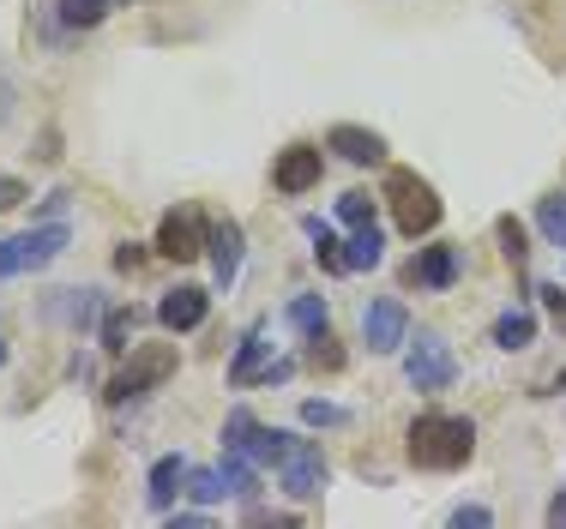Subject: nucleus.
Here are the masks:
<instances>
[{
    "label": "nucleus",
    "mask_w": 566,
    "mask_h": 529,
    "mask_svg": "<svg viewBox=\"0 0 566 529\" xmlns=\"http://www.w3.org/2000/svg\"><path fill=\"white\" fill-rule=\"evenodd\" d=\"M470 452H476V422L470 415H440V410H422L403 433V457L416 469H464Z\"/></svg>",
    "instance_id": "f257e3e1"
},
{
    "label": "nucleus",
    "mask_w": 566,
    "mask_h": 529,
    "mask_svg": "<svg viewBox=\"0 0 566 529\" xmlns=\"http://www.w3.org/2000/svg\"><path fill=\"white\" fill-rule=\"evenodd\" d=\"M386 205H392V216H398V235H410V241L434 235L440 216H447L440 193L422 181V174H410V169H386Z\"/></svg>",
    "instance_id": "f03ea898"
},
{
    "label": "nucleus",
    "mask_w": 566,
    "mask_h": 529,
    "mask_svg": "<svg viewBox=\"0 0 566 529\" xmlns=\"http://www.w3.org/2000/svg\"><path fill=\"white\" fill-rule=\"evenodd\" d=\"M175 368H181V349H175V343H139V349H127V361L109 373L103 398H109V403L145 398V391H157L164 379H175Z\"/></svg>",
    "instance_id": "7ed1b4c3"
},
{
    "label": "nucleus",
    "mask_w": 566,
    "mask_h": 529,
    "mask_svg": "<svg viewBox=\"0 0 566 529\" xmlns=\"http://www.w3.org/2000/svg\"><path fill=\"white\" fill-rule=\"evenodd\" d=\"M66 241H73V229H66V223H36V229H24V235H7V241H0V283L24 277V271L55 265L66 253Z\"/></svg>",
    "instance_id": "20e7f679"
},
{
    "label": "nucleus",
    "mask_w": 566,
    "mask_h": 529,
    "mask_svg": "<svg viewBox=\"0 0 566 529\" xmlns=\"http://www.w3.org/2000/svg\"><path fill=\"white\" fill-rule=\"evenodd\" d=\"M403 379H410L416 391H447L458 379V356L452 343L440 331H416L410 337V356H403Z\"/></svg>",
    "instance_id": "39448f33"
},
{
    "label": "nucleus",
    "mask_w": 566,
    "mask_h": 529,
    "mask_svg": "<svg viewBox=\"0 0 566 529\" xmlns=\"http://www.w3.org/2000/svg\"><path fill=\"white\" fill-rule=\"evenodd\" d=\"M206 241H211V223H206V216H199L193 205H175V211H164L151 247L164 253V260H175V265H193L199 253H206Z\"/></svg>",
    "instance_id": "423d86ee"
},
{
    "label": "nucleus",
    "mask_w": 566,
    "mask_h": 529,
    "mask_svg": "<svg viewBox=\"0 0 566 529\" xmlns=\"http://www.w3.org/2000/svg\"><path fill=\"white\" fill-rule=\"evenodd\" d=\"M319 174H326V151H319V145H283L277 162H272V187H277L283 199L314 193Z\"/></svg>",
    "instance_id": "0eeeda50"
},
{
    "label": "nucleus",
    "mask_w": 566,
    "mask_h": 529,
    "mask_svg": "<svg viewBox=\"0 0 566 529\" xmlns=\"http://www.w3.org/2000/svg\"><path fill=\"white\" fill-rule=\"evenodd\" d=\"M361 343H368L374 356H398V349L410 343V314H403L398 295L368 301V314H361Z\"/></svg>",
    "instance_id": "6e6552de"
},
{
    "label": "nucleus",
    "mask_w": 566,
    "mask_h": 529,
    "mask_svg": "<svg viewBox=\"0 0 566 529\" xmlns=\"http://www.w3.org/2000/svg\"><path fill=\"white\" fill-rule=\"evenodd\" d=\"M277 482L290 499H319V487H326V457H319V445L290 440V452H283V464H277Z\"/></svg>",
    "instance_id": "1a4fd4ad"
},
{
    "label": "nucleus",
    "mask_w": 566,
    "mask_h": 529,
    "mask_svg": "<svg viewBox=\"0 0 566 529\" xmlns=\"http://www.w3.org/2000/svg\"><path fill=\"white\" fill-rule=\"evenodd\" d=\"M458 271H464V253L452 247V241H434V247H416L410 253V265H403V283L410 289H452L458 283Z\"/></svg>",
    "instance_id": "9d476101"
},
{
    "label": "nucleus",
    "mask_w": 566,
    "mask_h": 529,
    "mask_svg": "<svg viewBox=\"0 0 566 529\" xmlns=\"http://www.w3.org/2000/svg\"><path fill=\"white\" fill-rule=\"evenodd\" d=\"M206 314H211V295L199 289V283H181V289H164V301H157V325L164 331H199L206 325Z\"/></svg>",
    "instance_id": "9b49d317"
},
{
    "label": "nucleus",
    "mask_w": 566,
    "mask_h": 529,
    "mask_svg": "<svg viewBox=\"0 0 566 529\" xmlns=\"http://www.w3.org/2000/svg\"><path fill=\"white\" fill-rule=\"evenodd\" d=\"M326 151H338L344 162H356V169H386V139L368 127H349V120H338V127L326 133Z\"/></svg>",
    "instance_id": "f8f14e48"
},
{
    "label": "nucleus",
    "mask_w": 566,
    "mask_h": 529,
    "mask_svg": "<svg viewBox=\"0 0 566 529\" xmlns=\"http://www.w3.org/2000/svg\"><path fill=\"white\" fill-rule=\"evenodd\" d=\"M206 253H211V277H218V289H235V271H241V223L235 216H218V223H211Z\"/></svg>",
    "instance_id": "ddd939ff"
},
{
    "label": "nucleus",
    "mask_w": 566,
    "mask_h": 529,
    "mask_svg": "<svg viewBox=\"0 0 566 529\" xmlns=\"http://www.w3.org/2000/svg\"><path fill=\"white\" fill-rule=\"evenodd\" d=\"M265 373H272V337L265 331H248L235 349V361H229V385L248 391V385H265Z\"/></svg>",
    "instance_id": "4468645a"
},
{
    "label": "nucleus",
    "mask_w": 566,
    "mask_h": 529,
    "mask_svg": "<svg viewBox=\"0 0 566 529\" xmlns=\"http://www.w3.org/2000/svg\"><path fill=\"white\" fill-rule=\"evenodd\" d=\"M187 457L181 452H169V457H157L151 464V482H145V499H151V511H175V499L187 494Z\"/></svg>",
    "instance_id": "2eb2a0df"
},
{
    "label": "nucleus",
    "mask_w": 566,
    "mask_h": 529,
    "mask_svg": "<svg viewBox=\"0 0 566 529\" xmlns=\"http://www.w3.org/2000/svg\"><path fill=\"white\" fill-rule=\"evenodd\" d=\"M115 7H133V0H55V12H61L66 31H97Z\"/></svg>",
    "instance_id": "dca6fc26"
},
{
    "label": "nucleus",
    "mask_w": 566,
    "mask_h": 529,
    "mask_svg": "<svg viewBox=\"0 0 566 529\" xmlns=\"http://www.w3.org/2000/svg\"><path fill=\"white\" fill-rule=\"evenodd\" d=\"M344 260H349V271H374L386 260V235L374 223H361V229H349V241H344Z\"/></svg>",
    "instance_id": "f3484780"
},
{
    "label": "nucleus",
    "mask_w": 566,
    "mask_h": 529,
    "mask_svg": "<svg viewBox=\"0 0 566 529\" xmlns=\"http://www.w3.org/2000/svg\"><path fill=\"white\" fill-rule=\"evenodd\" d=\"M531 343H536V319L524 314V307H506V314L494 319V349L512 356V349H531Z\"/></svg>",
    "instance_id": "a211bd4d"
},
{
    "label": "nucleus",
    "mask_w": 566,
    "mask_h": 529,
    "mask_svg": "<svg viewBox=\"0 0 566 529\" xmlns=\"http://www.w3.org/2000/svg\"><path fill=\"white\" fill-rule=\"evenodd\" d=\"M290 325H295L302 337L332 331V307H326V295H295V301H290Z\"/></svg>",
    "instance_id": "6ab92c4d"
},
{
    "label": "nucleus",
    "mask_w": 566,
    "mask_h": 529,
    "mask_svg": "<svg viewBox=\"0 0 566 529\" xmlns=\"http://www.w3.org/2000/svg\"><path fill=\"white\" fill-rule=\"evenodd\" d=\"M494 241H501L506 265H512V271H518V277H524V265H531V229H524L518 216H501V223H494Z\"/></svg>",
    "instance_id": "aec40b11"
},
{
    "label": "nucleus",
    "mask_w": 566,
    "mask_h": 529,
    "mask_svg": "<svg viewBox=\"0 0 566 529\" xmlns=\"http://www.w3.org/2000/svg\"><path fill=\"white\" fill-rule=\"evenodd\" d=\"M133 325H139V314H133V307H109V314H103V331H97L103 356H120V349H127Z\"/></svg>",
    "instance_id": "412c9836"
},
{
    "label": "nucleus",
    "mask_w": 566,
    "mask_h": 529,
    "mask_svg": "<svg viewBox=\"0 0 566 529\" xmlns=\"http://www.w3.org/2000/svg\"><path fill=\"white\" fill-rule=\"evenodd\" d=\"M344 343H338V337H332V331H319V337H307V368H314V373H344Z\"/></svg>",
    "instance_id": "4be33fe9"
},
{
    "label": "nucleus",
    "mask_w": 566,
    "mask_h": 529,
    "mask_svg": "<svg viewBox=\"0 0 566 529\" xmlns=\"http://www.w3.org/2000/svg\"><path fill=\"white\" fill-rule=\"evenodd\" d=\"M536 229H543L548 247H566V193H548L543 205H536Z\"/></svg>",
    "instance_id": "5701e85b"
},
{
    "label": "nucleus",
    "mask_w": 566,
    "mask_h": 529,
    "mask_svg": "<svg viewBox=\"0 0 566 529\" xmlns=\"http://www.w3.org/2000/svg\"><path fill=\"white\" fill-rule=\"evenodd\" d=\"M302 422L307 427H349V410L344 403H326V398H302Z\"/></svg>",
    "instance_id": "b1692460"
},
{
    "label": "nucleus",
    "mask_w": 566,
    "mask_h": 529,
    "mask_svg": "<svg viewBox=\"0 0 566 529\" xmlns=\"http://www.w3.org/2000/svg\"><path fill=\"white\" fill-rule=\"evenodd\" d=\"M187 494L199 499V506H218V499H229V487L218 469H187Z\"/></svg>",
    "instance_id": "393cba45"
},
{
    "label": "nucleus",
    "mask_w": 566,
    "mask_h": 529,
    "mask_svg": "<svg viewBox=\"0 0 566 529\" xmlns=\"http://www.w3.org/2000/svg\"><path fill=\"white\" fill-rule=\"evenodd\" d=\"M374 205H380V199H368V193H361V187H349V193L338 199V223H349V229L374 223Z\"/></svg>",
    "instance_id": "a878e982"
},
{
    "label": "nucleus",
    "mask_w": 566,
    "mask_h": 529,
    "mask_svg": "<svg viewBox=\"0 0 566 529\" xmlns=\"http://www.w3.org/2000/svg\"><path fill=\"white\" fill-rule=\"evenodd\" d=\"M253 422H260V415L253 410H235L223 422V452H241V445H248V433H253Z\"/></svg>",
    "instance_id": "bb28decb"
},
{
    "label": "nucleus",
    "mask_w": 566,
    "mask_h": 529,
    "mask_svg": "<svg viewBox=\"0 0 566 529\" xmlns=\"http://www.w3.org/2000/svg\"><path fill=\"white\" fill-rule=\"evenodd\" d=\"M452 523H458V529H464V523H470V529H489L494 511H489V506H452Z\"/></svg>",
    "instance_id": "cd10ccee"
},
{
    "label": "nucleus",
    "mask_w": 566,
    "mask_h": 529,
    "mask_svg": "<svg viewBox=\"0 0 566 529\" xmlns=\"http://www.w3.org/2000/svg\"><path fill=\"white\" fill-rule=\"evenodd\" d=\"M536 295H543V307H548V319H555V325H560V331H566V295H560V283H543V289H536Z\"/></svg>",
    "instance_id": "c85d7f7f"
},
{
    "label": "nucleus",
    "mask_w": 566,
    "mask_h": 529,
    "mask_svg": "<svg viewBox=\"0 0 566 529\" xmlns=\"http://www.w3.org/2000/svg\"><path fill=\"white\" fill-rule=\"evenodd\" d=\"M139 265H145V247H139V241H120V247H115V271H127V277H133Z\"/></svg>",
    "instance_id": "c756f323"
},
{
    "label": "nucleus",
    "mask_w": 566,
    "mask_h": 529,
    "mask_svg": "<svg viewBox=\"0 0 566 529\" xmlns=\"http://www.w3.org/2000/svg\"><path fill=\"white\" fill-rule=\"evenodd\" d=\"M24 199H31V193H24V181H12V174H7V181H0V211H19Z\"/></svg>",
    "instance_id": "7c9ffc66"
},
{
    "label": "nucleus",
    "mask_w": 566,
    "mask_h": 529,
    "mask_svg": "<svg viewBox=\"0 0 566 529\" xmlns=\"http://www.w3.org/2000/svg\"><path fill=\"white\" fill-rule=\"evenodd\" d=\"M548 523H555V529L566 523V487H555V499H548Z\"/></svg>",
    "instance_id": "2f4dec72"
},
{
    "label": "nucleus",
    "mask_w": 566,
    "mask_h": 529,
    "mask_svg": "<svg viewBox=\"0 0 566 529\" xmlns=\"http://www.w3.org/2000/svg\"><path fill=\"white\" fill-rule=\"evenodd\" d=\"M175 523H181V529H206L211 518H206V511H175Z\"/></svg>",
    "instance_id": "473e14b6"
},
{
    "label": "nucleus",
    "mask_w": 566,
    "mask_h": 529,
    "mask_svg": "<svg viewBox=\"0 0 566 529\" xmlns=\"http://www.w3.org/2000/svg\"><path fill=\"white\" fill-rule=\"evenodd\" d=\"M0 368H7V343H0Z\"/></svg>",
    "instance_id": "72a5a7b5"
}]
</instances>
